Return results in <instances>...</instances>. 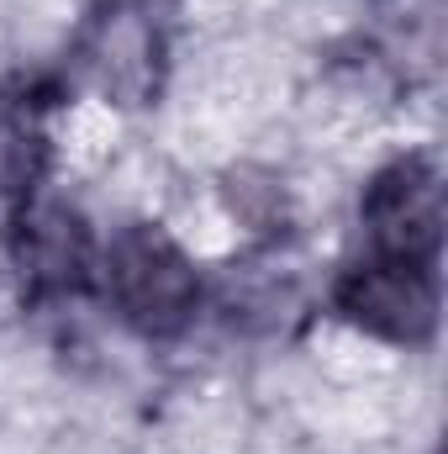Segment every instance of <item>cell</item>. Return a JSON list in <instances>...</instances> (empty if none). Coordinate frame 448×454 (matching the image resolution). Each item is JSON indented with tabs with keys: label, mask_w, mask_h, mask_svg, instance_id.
<instances>
[{
	"label": "cell",
	"mask_w": 448,
	"mask_h": 454,
	"mask_svg": "<svg viewBox=\"0 0 448 454\" xmlns=\"http://www.w3.org/2000/svg\"><path fill=\"white\" fill-rule=\"evenodd\" d=\"M164 64H169V43H164L158 16L143 0H101L69 43L74 80L127 112L158 101Z\"/></svg>",
	"instance_id": "obj_2"
},
{
	"label": "cell",
	"mask_w": 448,
	"mask_h": 454,
	"mask_svg": "<svg viewBox=\"0 0 448 454\" xmlns=\"http://www.w3.org/2000/svg\"><path fill=\"white\" fill-rule=\"evenodd\" d=\"M301 307V280H296V270H285L280 259H243V264H232V275H227V312H232V323H253V317H264V328H280L285 323V312H296Z\"/></svg>",
	"instance_id": "obj_6"
},
{
	"label": "cell",
	"mask_w": 448,
	"mask_h": 454,
	"mask_svg": "<svg viewBox=\"0 0 448 454\" xmlns=\"http://www.w3.org/2000/svg\"><path fill=\"white\" fill-rule=\"evenodd\" d=\"M333 307L359 333L417 348L438 328V275H433V264L369 254L333 280Z\"/></svg>",
	"instance_id": "obj_3"
},
{
	"label": "cell",
	"mask_w": 448,
	"mask_h": 454,
	"mask_svg": "<svg viewBox=\"0 0 448 454\" xmlns=\"http://www.w3.org/2000/svg\"><path fill=\"white\" fill-rule=\"evenodd\" d=\"M359 217H364L369 248L380 259L438 264V248H444V175H438V164L422 153L385 164L369 180Z\"/></svg>",
	"instance_id": "obj_5"
},
{
	"label": "cell",
	"mask_w": 448,
	"mask_h": 454,
	"mask_svg": "<svg viewBox=\"0 0 448 454\" xmlns=\"http://www.w3.org/2000/svg\"><path fill=\"white\" fill-rule=\"evenodd\" d=\"M96 280L112 312L143 339H174L190 328L201 307V270L196 259L158 223H127L106 243Z\"/></svg>",
	"instance_id": "obj_1"
},
{
	"label": "cell",
	"mask_w": 448,
	"mask_h": 454,
	"mask_svg": "<svg viewBox=\"0 0 448 454\" xmlns=\"http://www.w3.org/2000/svg\"><path fill=\"white\" fill-rule=\"evenodd\" d=\"M11 270L27 301H64L90 291L96 280V238L90 223L58 196H27L11 217Z\"/></svg>",
	"instance_id": "obj_4"
}]
</instances>
